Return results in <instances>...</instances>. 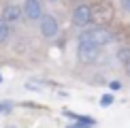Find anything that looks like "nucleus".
I'll return each instance as SVG.
<instances>
[{"label": "nucleus", "mask_w": 130, "mask_h": 128, "mask_svg": "<svg viewBox=\"0 0 130 128\" xmlns=\"http://www.w3.org/2000/svg\"><path fill=\"white\" fill-rule=\"evenodd\" d=\"M7 128H15V126H7Z\"/></svg>", "instance_id": "obj_15"}, {"label": "nucleus", "mask_w": 130, "mask_h": 128, "mask_svg": "<svg viewBox=\"0 0 130 128\" xmlns=\"http://www.w3.org/2000/svg\"><path fill=\"white\" fill-rule=\"evenodd\" d=\"M117 58H120L122 62H126L128 58H130V47H122V49L117 51Z\"/></svg>", "instance_id": "obj_10"}, {"label": "nucleus", "mask_w": 130, "mask_h": 128, "mask_svg": "<svg viewBox=\"0 0 130 128\" xmlns=\"http://www.w3.org/2000/svg\"><path fill=\"white\" fill-rule=\"evenodd\" d=\"M79 41H85V43H92L96 47H102V45H109L111 41H115V34L109 30V26H94V28H88L79 34Z\"/></svg>", "instance_id": "obj_1"}, {"label": "nucleus", "mask_w": 130, "mask_h": 128, "mask_svg": "<svg viewBox=\"0 0 130 128\" xmlns=\"http://www.w3.org/2000/svg\"><path fill=\"white\" fill-rule=\"evenodd\" d=\"M100 105H102V107L113 105V94H105V96H100Z\"/></svg>", "instance_id": "obj_11"}, {"label": "nucleus", "mask_w": 130, "mask_h": 128, "mask_svg": "<svg viewBox=\"0 0 130 128\" xmlns=\"http://www.w3.org/2000/svg\"><path fill=\"white\" fill-rule=\"evenodd\" d=\"M124 66H126V73L130 75V58H128V60H126V62H124Z\"/></svg>", "instance_id": "obj_14"}, {"label": "nucleus", "mask_w": 130, "mask_h": 128, "mask_svg": "<svg viewBox=\"0 0 130 128\" xmlns=\"http://www.w3.org/2000/svg\"><path fill=\"white\" fill-rule=\"evenodd\" d=\"M98 56H100V47L92 45V43H85V41H79V45H77V58H79V62L92 64V62L98 60Z\"/></svg>", "instance_id": "obj_3"}, {"label": "nucleus", "mask_w": 130, "mask_h": 128, "mask_svg": "<svg viewBox=\"0 0 130 128\" xmlns=\"http://www.w3.org/2000/svg\"><path fill=\"white\" fill-rule=\"evenodd\" d=\"M120 7L126 11V13H130V0H120Z\"/></svg>", "instance_id": "obj_12"}, {"label": "nucleus", "mask_w": 130, "mask_h": 128, "mask_svg": "<svg viewBox=\"0 0 130 128\" xmlns=\"http://www.w3.org/2000/svg\"><path fill=\"white\" fill-rule=\"evenodd\" d=\"M109 88H111V90H120V83H117V81H111Z\"/></svg>", "instance_id": "obj_13"}, {"label": "nucleus", "mask_w": 130, "mask_h": 128, "mask_svg": "<svg viewBox=\"0 0 130 128\" xmlns=\"http://www.w3.org/2000/svg\"><path fill=\"white\" fill-rule=\"evenodd\" d=\"M2 19L7 24H15V21L21 19V7L19 4H7L2 11Z\"/></svg>", "instance_id": "obj_7"}, {"label": "nucleus", "mask_w": 130, "mask_h": 128, "mask_svg": "<svg viewBox=\"0 0 130 128\" xmlns=\"http://www.w3.org/2000/svg\"><path fill=\"white\" fill-rule=\"evenodd\" d=\"M0 81H2V75H0Z\"/></svg>", "instance_id": "obj_16"}, {"label": "nucleus", "mask_w": 130, "mask_h": 128, "mask_svg": "<svg viewBox=\"0 0 130 128\" xmlns=\"http://www.w3.org/2000/svg\"><path fill=\"white\" fill-rule=\"evenodd\" d=\"M49 2H56V0H49Z\"/></svg>", "instance_id": "obj_17"}, {"label": "nucleus", "mask_w": 130, "mask_h": 128, "mask_svg": "<svg viewBox=\"0 0 130 128\" xmlns=\"http://www.w3.org/2000/svg\"><path fill=\"white\" fill-rule=\"evenodd\" d=\"M26 88L34 90V92H41V90L45 88V83H43V81H28V83H26Z\"/></svg>", "instance_id": "obj_9"}, {"label": "nucleus", "mask_w": 130, "mask_h": 128, "mask_svg": "<svg viewBox=\"0 0 130 128\" xmlns=\"http://www.w3.org/2000/svg\"><path fill=\"white\" fill-rule=\"evenodd\" d=\"M92 9V24L96 26H109L115 17V9L111 2H96Z\"/></svg>", "instance_id": "obj_2"}, {"label": "nucleus", "mask_w": 130, "mask_h": 128, "mask_svg": "<svg viewBox=\"0 0 130 128\" xmlns=\"http://www.w3.org/2000/svg\"><path fill=\"white\" fill-rule=\"evenodd\" d=\"M73 24L77 28H85V26L92 24V9L88 4H77L73 9Z\"/></svg>", "instance_id": "obj_4"}, {"label": "nucleus", "mask_w": 130, "mask_h": 128, "mask_svg": "<svg viewBox=\"0 0 130 128\" xmlns=\"http://www.w3.org/2000/svg\"><path fill=\"white\" fill-rule=\"evenodd\" d=\"M24 15H26L28 19H32V21L41 19V17H43V7H41V2H39V0H26V2H24Z\"/></svg>", "instance_id": "obj_6"}, {"label": "nucleus", "mask_w": 130, "mask_h": 128, "mask_svg": "<svg viewBox=\"0 0 130 128\" xmlns=\"http://www.w3.org/2000/svg\"><path fill=\"white\" fill-rule=\"evenodd\" d=\"M9 39V24L4 19H0V43H4Z\"/></svg>", "instance_id": "obj_8"}, {"label": "nucleus", "mask_w": 130, "mask_h": 128, "mask_svg": "<svg viewBox=\"0 0 130 128\" xmlns=\"http://www.w3.org/2000/svg\"><path fill=\"white\" fill-rule=\"evenodd\" d=\"M39 26H41V34L45 39H53L58 34V30H60V24H58V19L53 15H43L39 19Z\"/></svg>", "instance_id": "obj_5"}]
</instances>
